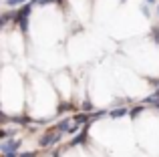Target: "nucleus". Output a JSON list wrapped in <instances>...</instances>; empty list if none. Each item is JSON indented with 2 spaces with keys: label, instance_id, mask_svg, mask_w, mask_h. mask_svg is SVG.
<instances>
[{
  "label": "nucleus",
  "instance_id": "nucleus-1",
  "mask_svg": "<svg viewBox=\"0 0 159 157\" xmlns=\"http://www.w3.org/2000/svg\"><path fill=\"white\" fill-rule=\"evenodd\" d=\"M30 10H32V4H24V6H20V10L14 12V18H12V22L18 24L22 32L28 30V16H30Z\"/></svg>",
  "mask_w": 159,
  "mask_h": 157
},
{
  "label": "nucleus",
  "instance_id": "nucleus-2",
  "mask_svg": "<svg viewBox=\"0 0 159 157\" xmlns=\"http://www.w3.org/2000/svg\"><path fill=\"white\" fill-rule=\"evenodd\" d=\"M20 149V141L14 137H8L4 141H0V153L2 155H8V153H18Z\"/></svg>",
  "mask_w": 159,
  "mask_h": 157
},
{
  "label": "nucleus",
  "instance_id": "nucleus-3",
  "mask_svg": "<svg viewBox=\"0 0 159 157\" xmlns=\"http://www.w3.org/2000/svg\"><path fill=\"white\" fill-rule=\"evenodd\" d=\"M61 137H62V133H44L39 143H40V147H48V145H52V143H58Z\"/></svg>",
  "mask_w": 159,
  "mask_h": 157
},
{
  "label": "nucleus",
  "instance_id": "nucleus-4",
  "mask_svg": "<svg viewBox=\"0 0 159 157\" xmlns=\"http://www.w3.org/2000/svg\"><path fill=\"white\" fill-rule=\"evenodd\" d=\"M107 115H109V119H123L129 115V111H127V107H117V109L107 111Z\"/></svg>",
  "mask_w": 159,
  "mask_h": 157
},
{
  "label": "nucleus",
  "instance_id": "nucleus-5",
  "mask_svg": "<svg viewBox=\"0 0 159 157\" xmlns=\"http://www.w3.org/2000/svg\"><path fill=\"white\" fill-rule=\"evenodd\" d=\"M70 121H73L75 125L81 127V125H87V123H91V117H89L87 113H77L75 117H70Z\"/></svg>",
  "mask_w": 159,
  "mask_h": 157
},
{
  "label": "nucleus",
  "instance_id": "nucleus-6",
  "mask_svg": "<svg viewBox=\"0 0 159 157\" xmlns=\"http://www.w3.org/2000/svg\"><path fill=\"white\" fill-rule=\"evenodd\" d=\"M70 125H73V121H70V119H62V121L57 125V131H58V133H66Z\"/></svg>",
  "mask_w": 159,
  "mask_h": 157
},
{
  "label": "nucleus",
  "instance_id": "nucleus-7",
  "mask_svg": "<svg viewBox=\"0 0 159 157\" xmlns=\"http://www.w3.org/2000/svg\"><path fill=\"white\" fill-rule=\"evenodd\" d=\"M85 139H87V131H83V133H79V135H75L73 137V141H70V145H83L85 143Z\"/></svg>",
  "mask_w": 159,
  "mask_h": 157
},
{
  "label": "nucleus",
  "instance_id": "nucleus-8",
  "mask_svg": "<svg viewBox=\"0 0 159 157\" xmlns=\"http://www.w3.org/2000/svg\"><path fill=\"white\" fill-rule=\"evenodd\" d=\"M105 115H107V111H95V113H91L89 117H91V121H97V119L105 117Z\"/></svg>",
  "mask_w": 159,
  "mask_h": 157
},
{
  "label": "nucleus",
  "instance_id": "nucleus-9",
  "mask_svg": "<svg viewBox=\"0 0 159 157\" xmlns=\"http://www.w3.org/2000/svg\"><path fill=\"white\" fill-rule=\"evenodd\" d=\"M141 111H143V107H141V105H137V107H133V109H131V111H129V117H131V119H135V117H137V115H139V113H141Z\"/></svg>",
  "mask_w": 159,
  "mask_h": 157
},
{
  "label": "nucleus",
  "instance_id": "nucleus-10",
  "mask_svg": "<svg viewBox=\"0 0 159 157\" xmlns=\"http://www.w3.org/2000/svg\"><path fill=\"white\" fill-rule=\"evenodd\" d=\"M24 2H28V0H6V4L10 8H18L20 4H24Z\"/></svg>",
  "mask_w": 159,
  "mask_h": 157
},
{
  "label": "nucleus",
  "instance_id": "nucleus-11",
  "mask_svg": "<svg viewBox=\"0 0 159 157\" xmlns=\"http://www.w3.org/2000/svg\"><path fill=\"white\" fill-rule=\"evenodd\" d=\"M151 36H153V43L159 44V26H155V28L151 30Z\"/></svg>",
  "mask_w": 159,
  "mask_h": 157
},
{
  "label": "nucleus",
  "instance_id": "nucleus-12",
  "mask_svg": "<svg viewBox=\"0 0 159 157\" xmlns=\"http://www.w3.org/2000/svg\"><path fill=\"white\" fill-rule=\"evenodd\" d=\"M141 12H143L145 16H149V14H151V10H149V6H147V4H143V6H141Z\"/></svg>",
  "mask_w": 159,
  "mask_h": 157
},
{
  "label": "nucleus",
  "instance_id": "nucleus-13",
  "mask_svg": "<svg viewBox=\"0 0 159 157\" xmlns=\"http://www.w3.org/2000/svg\"><path fill=\"white\" fill-rule=\"evenodd\" d=\"M83 109H85V111H91V109H93V105L87 101V103H83Z\"/></svg>",
  "mask_w": 159,
  "mask_h": 157
},
{
  "label": "nucleus",
  "instance_id": "nucleus-14",
  "mask_svg": "<svg viewBox=\"0 0 159 157\" xmlns=\"http://www.w3.org/2000/svg\"><path fill=\"white\" fill-rule=\"evenodd\" d=\"M18 157H36V153H34V151H30V153H20Z\"/></svg>",
  "mask_w": 159,
  "mask_h": 157
},
{
  "label": "nucleus",
  "instance_id": "nucleus-15",
  "mask_svg": "<svg viewBox=\"0 0 159 157\" xmlns=\"http://www.w3.org/2000/svg\"><path fill=\"white\" fill-rule=\"evenodd\" d=\"M153 107H155V109H159V101H155V103H151Z\"/></svg>",
  "mask_w": 159,
  "mask_h": 157
},
{
  "label": "nucleus",
  "instance_id": "nucleus-16",
  "mask_svg": "<svg viewBox=\"0 0 159 157\" xmlns=\"http://www.w3.org/2000/svg\"><path fill=\"white\" fill-rule=\"evenodd\" d=\"M4 157H16V153H8V155H4Z\"/></svg>",
  "mask_w": 159,
  "mask_h": 157
},
{
  "label": "nucleus",
  "instance_id": "nucleus-17",
  "mask_svg": "<svg viewBox=\"0 0 159 157\" xmlns=\"http://www.w3.org/2000/svg\"><path fill=\"white\" fill-rule=\"evenodd\" d=\"M147 4H155V0H147Z\"/></svg>",
  "mask_w": 159,
  "mask_h": 157
},
{
  "label": "nucleus",
  "instance_id": "nucleus-18",
  "mask_svg": "<svg viewBox=\"0 0 159 157\" xmlns=\"http://www.w3.org/2000/svg\"><path fill=\"white\" fill-rule=\"evenodd\" d=\"M157 12H159V6H157Z\"/></svg>",
  "mask_w": 159,
  "mask_h": 157
}]
</instances>
